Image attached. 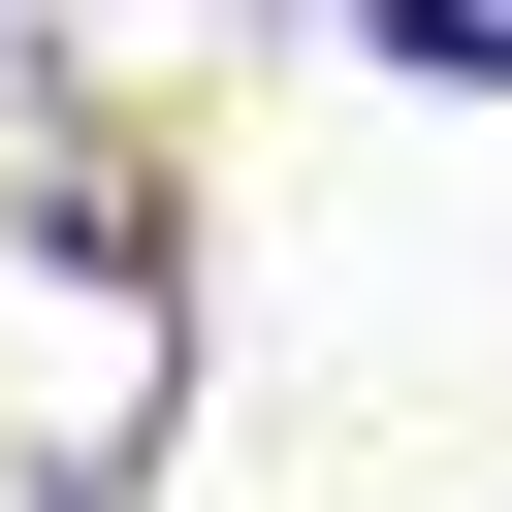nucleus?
<instances>
[{"instance_id":"nucleus-1","label":"nucleus","mask_w":512,"mask_h":512,"mask_svg":"<svg viewBox=\"0 0 512 512\" xmlns=\"http://www.w3.org/2000/svg\"><path fill=\"white\" fill-rule=\"evenodd\" d=\"M384 64H448V96H512V0H352Z\"/></svg>"},{"instance_id":"nucleus-2","label":"nucleus","mask_w":512,"mask_h":512,"mask_svg":"<svg viewBox=\"0 0 512 512\" xmlns=\"http://www.w3.org/2000/svg\"><path fill=\"white\" fill-rule=\"evenodd\" d=\"M0 512H128V480H96V448H0Z\"/></svg>"}]
</instances>
